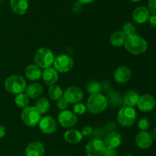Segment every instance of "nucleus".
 Listing matches in <instances>:
<instances>
[{"label":"nucleus","mask_w":156,"mask_h":156,"mask_svg":"<svg viewBox=\"0 0 156 156\" xmlns=\"http://www.w3.org/2000/svg\"><path fill=\"white\" fill-rule=\"evenodd\" d=\"M124 45L126 50L134 55L142 54L148 48L147 41L136 34L126 37Z\"/></svg>","instance_id":"f257e3e1"},{"label":"nucleus","mask_w":156,"mask_h":156,"mask_svg":"<svg viewBox=\"0 0 156 156\" xmlns=\"http://www.w3.org/2000/svg\"><path fill=\"white\" fill-rule=\"evenodd\" d=\"M108 106V100L101 93L91 94L87 100L86 108L92 114H98L103 112Z\"/></svg>","instance_id":"f03ea898"},{"label":"nucleus","mask_w":156,"mask_h":156,"mask_svg":"<svg viewBox=\"0 0 156 156\" xmlns=\"http://www.w3.org/2000/svg\"><path fill=\"white\" fill-rule=\"evenodd\" d=\"M5 87L9 93L18 94L25 91L27 84L22 76L14 74L6 78L5 81Z\"/></svg>","instance_id":"7ed1b4c3"},{"label":"nucleus","mask_w":156,"mask_h":156,"mask_svg":"<svg viewBox=\"0 0 156 156\" xmlns=\"http://www.w3.org/2000/svg\"><path fill=\"white\" fill-rule=\"evenodd\" d=\"M55 60L53 52L47 47H41L34 54L35 64L41 68H47L52 66Z\"/></svg>","instance_id":"20e7f679"},{"label":"nucleus","mask_w":156,"mask_h":156,"mask_svg":"<svg viewBox=\"0 0 156 156\" xmlns=\"http://www.w3.org/2000/svg\"><path fill=\"white\" fill-rule=\"evenodd\" d=\"M21 118L23 122L27 126L34 127L39 123L41 119V113L35 106H27L23 108L21 111Z\"/></svg>","instance_id":"39448f33"},{"label":"nucleus","mask_w":156,"mask_h":156,"mask_svg":"<svg viewBox=\"0 0 156 156\" xmlns=\"http://www.w3.org/2000/svg\"><path fill=\"white\" fill-rule=\"evenodd\" d=\"M136 112L133 107L124 106L117 113V121L123 127L132 126L136 120Z\"/></svg>","instance_id":"423d86ee"},{"label":"nucleus","mask_w":156,"mask_h":156,"mask_svg":"<svg viewBox=\"0 0 156 156\" xmlns=\"http://www.w3.org/2000/svg\"><path fill=\"white\" fill-rule=\"evenodd\" d=\"M74 65V61L72 57L69 55L62 54L59 55L56 57L53 62L54 69L59 73H66L69 72Z\"/></svg>","instance_id":"0eeeda50"},{"label":"nucleus","mask_w":156,"mask_h":156,"mask_svg":"<svg viewBox=\"0 0 156 156\" xmlns=\"http://www.w3.org/2000/svg\"><path fill=\"white\" fill-rule=\"evenodd\" d=\"M106 149L104 141L94 139L88 142L85 146V153L87 156H103Z\"/></svg>","instance_id":"6e6552de"},{"label":"nucleus","mask_w":156,"mask_h":156,"mask_svg":"<svg viewBox=\"0 0 156 156\" xmlns=\"http://www.w3.org/2000/svg\"><path fill=\"white\" fill-rule=\"evenodd\" d=\"M58 121L63 128H71L76 125L78 118L74 113L69 110H62L58 115Z\"/></svg>","instance_id":"1a4fd4ad"},{"label":"nucleus","mask_w":156,"mask_h":156,"mask_svg":"<svg viewBox=\"0 0 156 156\" xmlns=\"http://www.w3.org/2000/svg\"><path fill=\"white\" fill-rule=\"evenodd\" d=\"M84 93L82 89L76 86L68 87L63 93V97L69 103H77L83 99Z\"/></svg>","instance_id":"9d476101"},{"label":"nucleus","mask_w":156,"mask_h":156,"mask_svg":"<svg viewBox=\"0 0 156 156\" xmlns=\"http://www.w3.org/2000/svg\"><path fill=\"white\" fill-rule=\"evenodd\" d=\"M156 104L155 99L150 94H144L140 96V99L137 103L139 110L143 113L150 112L155 108Z\"/></svg>","instance_id":"9b49d317"},{"label":"nucleus","mask_w":156,"mask_h":156,"mask_svg":"<svg viewBox=\"0 0 156 156\" xmlns=\"http://www.w3.org/2000/svg\"><path fill=\"white\" fill-rule=\"evenodd\" d=\"M39 128L42 132L45 134H53L56 131V122L51 116H44L40 120Z\"/></svg>","instance_id":"f8f14e48"},{"label":"nucleus","mask_w":156,"mask_h":156,"mask_svg":"<svg viewBox=\"0 0 156 156\" xmlns=\"http://www.w3.org/2000/svg\"><path fill=\"white\" fill-rule=\"evenodd\" d=\"M150 12L148 8L145 6H140L134 9L133 12V18L134 21L138 24H144L146 23L150 18Z\"/></svg>","instance_id":"ddd939ff"},{"label":"nucleus","mask_w":156,"mask_h":156,"mask_svg":"<svg viewBox=\"0 0 156 156\" xmlns=\"http://www.w3.org/2000/svg\"><path fill=\"white\" fill-rule=\"evenodd\" d=\"M114 80L119 84H125L130 80L132 71L126 66H120L117 67L114 73Z\"/></svg>","instance_id":"4468645a"},{"label":"nucleus","mask_w":156,"mask_h":156,"mask_svg":"<svg viewBox=\"0 0 156 156\" xmlns=\"http://www.w3.org/2000/svg\"><path fill=\"white\" fill-rule=\"evenodd\" d=\"M152 139L150 133L146 131H141L136 135V143L139 148L142 149H147L150 148L152 145Z\"/></svg>","instance_id":"2eb2a0df"},{"label":"nucleus","mask_w":156,"mask_h":156,"mask_svg":"<svg viewBox=\"0 0 156 156\" xmlns=\"http://www.w3.org/2000/svg\"><path fill=\"white\" fill-rule=\"evenodd\" d=\"M45 148L41 142L35 141L29 143L25 148V156H44Z\"/></svg>","instance_id":"dca6fc26"},{"label":"nucleus","mask_w":156,"mask_h":156,"mask_svg":"<svg viewBox=\"0 0 156 156\" xmlns=\"http://www.w3.org/2000/svg\"><path fill=\"white\" fill-rule=\"evenodd\" d=\"M104 142L108 148H117L121 143V136L117 132L111 131L106 135Z\"/></svg>","instance_id":"f3484780"},{"label":"nucleus","mask_w":156,"mask_h":156,"mask_svg":"<svg viewBox=\"0 0 156 156\" xmlns=\"http://www.w3.org/2000/svg\"><path fill=\"white\" fill-rule=\"evenodd\" d=\"M42 77L44 83L49 86L56 84L59 78L58 72L53 67H47L42 72Z\"/></svg>","instance_id":"a211bd4d"},{"label":"nucleus","mask_w":156,"mask_h":156,"mask_svg":"<svg viewBox=\"0 0 156 156\" xmlns=\"http://www.w3.org/2000/svg\"><path fill=\"white\" fill-rule=\"evenodd\" d=\"M10 6L12 11L17 15H24L28 9L27 0H10Z\"/></svg>","instance_id":"6ab92c4d"},{"label":"nucleus","mask_w":156,"mask_h":156,"mask_svg":"<svg viewBox=\"0 0 156 156\" xmlns=\"http://www.w3.org/2000/svg\"><path fill=\"white\" fill-rule=\"evenodd\" d=\"M42 70L37 64H30L25 68V76L31 81L38 80L42 76Z\"/></svg>","instance_id":"aec40b11"},{"label":"nucleus","mask_w":156,"mask_h":156,"mask_svg":"<svg viewBox=\"0 0 156 156\" xmlns=\"http://www.w3.org/2000/svg\"><path fill=\"white\" fill-rule=\"evenodd\" d=\"M25 92L29 98L36 99L41 96L44 92V89H43L42 86L38 83H33L26 87Z\"/></svg>","instance_id":"412c9836"},{"label":"nucleus","mask_w":156,"mask_h":156,"mask_svg":"<svg viewBox=\"0 0 156 156\" xmlns=\"http://www.w3.org/2000/svg\"><path fill=\"white\" fill-rule=\"evenodd\" d=\"M82 138H83V136L82 132L76 129L68 130L64 134V139L69 143H79L82 140Z\"/></svg>","instance_id":"4be33fe9"},{"label":"nucleus","mask_w":156,"mask_h":156,"mask_svg":"<svg viewBox=\"0 0 156 156\" xmlns=\"http://www.w3.org/2000/svg\"><path fill=\"white\" fill-rule=\"evenodd\" d=\"M140 95L135 90H130L129 91L126 92L123 96V101L124 103L126 104L127 106L133 107L137 105L140 99Z\"/></svg>","instance_id":"5701e85b"},{"label":"nucleus","mask_w":156,"mask_h":156,"mask_svg":"<svg viewBox=\"0 0 156 156\" xmlns=\"http://www.w3.org/2000/svg\"><path fill=\"white\" fill-rule=\"evenodd\" d=\"M126 36L123 33V32H116L111 35L110 41L111 44L115 47H120L124 44Z\"/></svg>","instance_id":"b1692460"},{"label":"nucleus","mask_w":156,"mask_h":156,"mask_svg":"<svg viewBox=\"0 0 156 156\" xmlns=\"http://www.w3.org/2000/svg\"><path fill=\"white\" fill-rule=\"evenodd\" d=\"M48 95L53 100H59L63 96L62 90L59 86L57 85H51L48 90Z\"/></svg>","instance_id":"393cba45"},{"label":"nucleus","mask_w":156,"mask_h":156,"mask_svg":"<svg viewBox=\"0 0 156 156\" xmlns=\"http://www.w3.org/2000/svg\"><path fill=\"white\" fill-rule=\"evenodd\" d=\"M38 111L43 114V113H46L49 110H50V104L48 99L45 97H41L37 101L36 106H35Z\"/></svg>","instance_id":"a878e982"},{"label":"nucleus","mask_w":156,"mask_h":156,"mask_svg":"<svg viewBox=\"0 0 156 156\" xmlns=\"http://www.w3.org/2000/svg\"><path fill=\"white\" fill-rule=\"evenodd\" d=\"M15 102L20 108H24L27 106L29 103V97L26 93H18L15 99Z\"/></svg>","instance_id":"bb28decb"},{"label":"nucleus","mask_w":156,"mask_h":156,"mask_svg":"<svg viewBox=\"0 0 156 156\" xmlns=\"http://www.w3.org/2000/svg\"><path fill=\"white\" fill-rule=\"evenodd\" d=\"M86 90L90 94H94V93H100L101 91V84L96 81L88 83L86 87Z\"/></svg>","instance_id":"cd10ccee"},{"label":"nucleus","mask_w":156,"mask_h":156,"mask_svg":"<svg viewBox=\"0 0 156 156\" xmlns=\"http://www.w3.org/2000/svg\"><path fill=\"white\" fill-rule=\"evenodd\" d=\"M123 33L127 36L135 35L136 34V27L133 23L127 22L125 23L123 26Z\"/></svg>","instance_id":"c85d7f7f"},{"label":"nucleus","mask_w":156,"mask_h":156,"mask_svg":"<svg viewBox=\"0 0 156 156\" xmlns=\"http://www.w3.org/2000/svg\"><path fill=\"white\" fill-rule=\"evenodd\" d=\"M87 108L86 106L84 105L83 103H81V102H77V103H75L74 106H73V112H74L75 114L77 115H82L85 113Z\"/></svg>","instance_id":"c756f323"},{"label":"nucleus","mask_w":156,"mask_h":156,"mask_svg":"<svg viewBox=\"0 0 156 156\" xmlns=\"http://www.w3.org/2000/svg\"><path fill=\"white\" fill-rule=\"evenodd\" d=\"M150 126V122L147 118H142L139 120L138 128L141 131H146Z\"/></svg>","instance_id":"7c9ffc66"},{"label":"nucleus","mask_w":156,"mask_h":156,"mask_svg":"<svg viewBox=\"0 0 156 156\" xmlns=\"http://www.w3.org/2000/svg\"><path fill=\"white\" fill-rule=\"evenodd\" d=\"M69 102H67L66 99L62 96L60 99H59L57 102V107L61 110H65L67 107L69 106Z\"/></svg>","instance_id":"2f4dec72"},{"label":"nucleus","mask_w":156,"mask_h":156,"mask_svg":"<svg viewBox=\"0 0 156 156\" xmlns=\"http://www.w3.org/2000/svg\"><path fill=\"white\" fill-rule=\"evenodd\" d=\"M148 9L149 10L150 13L156 15V0H149Z\"/></svg>","instance_id":"473e14b6"},{"label":"nucleus","mask_w":156,"mask_h":156,"mask_svg":"<svg viewBox=\"0 0 156 156\" xmlns=\"http://www.w3.org/2000/svg\"><path fill=\"white\" fill-rule=\"evenodd\" d=\"M104 156H117V151L116 148H108L106 147Z\"/></svg>","instance_id":"72a5a7b5"},{"label":"nucleus","mask_w":156,"mask_h":156,"mask_svg":"<svg viewBox=\"0 0 156 156\" xmlns=\"http://www.w3.org/2000/svg\"><path fill=\"white\" fill-rule=\"evenodd\" d=\"M72 10L74 13H79L82 10V4H81L79 2H76L72 6Z\"/></svg>","instance_id":"f704fd0d"},{"label":"nucleus","mask_w":156,"mask_h":156,"mask_svg":"<svg viewBox=\"0 0 156 156\" xmlns=\"http://www.w3.org/2000/svg\"><path fill=\"white\" fill-rule=\"evenodd\" d=\"M92 132H93V130L91 127L85 126L82 128V130L81 132H82V136H90V135H91Z\"/></svg>","instance_id":"c9c22d12"},{"label":"nucleus","mask_w":156,"mask_h":156,"mask_svg":"<svg viewBox=\"0 0 156 156\" xmlns=\"http://www.w3.org/2000/svg\"><path fill=\"white\" fill-rule=\"evenodd\" d=\"M149 24L152 28L156 29V15H152L149 20Z\"/></svg>","instance_id":"e433bc0d"},{"label":"nucleus","mask_w":156,"mask_h":156,"mask_svg":"<svg viewBox=\"0 0 156 156\" xmlns=\"http://www.w3.org/2000/svg\"><path fill=\"white\" fill-rule=\"evenodd\" d=\"M6 134V130L3 125H0V139H2L3 137H5Z\"/></svg>","instance_id":"4c0bfd02"},{"label":"nucleus","mask_w":156,"mask_h":156,"mask_svg":"<svg viewBox=\"0 0 156 156\" xmlns=\"http://www.w3.org/2000/svg\"><path fill=\"white\" fill-rule=\"evenodd\" d=\"M79 2H80L82 5H86V4H90L92 2H94V0H77Z\"/></svg>","instance_id":"58836bf2"},{"label":"nucleus","mask_w":156,"mask_h":156,"mask_svg":"<svg viewBox=\"0 0 156 156\" xmlns=\"http://www.w3.org/2000/svg\"><path fill=\"white\" fill-rule=\"evenodd\" d=\"M151 136H152V139H155L156 140V126L155 127V128H152V132H151L150 133Z\"/></svg>","instance_id":"ea45409f"},{"label":"nucleus","mask_w":156,"mask_h":156,"mask_svg":"<svg viewBox=\"0 0 156 156\" xmlns=\"http://www.w3.org/2000/svg\"><path fill=\"white\" fill-rule=\"evenodd\" d=\"M130 1L133 2H140L141 0H130Z\"/></svg>","instance_id":"a19ab883"},{"label":"nucleus","mask_w":156,"mask_h":156,"mask_svg":"<svg viewBox=\"0 0 156 156\" xmlns=\"http://www.w3.org/2000/svg\"><path fill=\"white\" fill-rule=\"evenodd\" d=\"M126 156H133V155L131 154H126Z\"/></svg>","instance_id":"79ce46f5"},{"label":"nucleus","mask_w":156,"mask_h":156,"mask_svg":"<svg viewBox=\"0 0 156 156\" xmlns=\"http://www.w3.org/2000/svg\"><path fill=\"white\" fill-rule=\"evenodd\" d=\"M155 120H156V116H155Z\"/></svg>","instance_id":"37998d69"},{"label":"nucleus","mask_w":156,"mask_h":156,"mask_svg":"<svg viewBox=\"0 0 156 156\" xmlns=\"http://www.w3.org/2000/svg\"><path fill=\"white\" fill-rule=\"evenodd\" d=\"M103 156H104V155H103Z\"/></svg>","instance_id":"c03bdc74"}]
</instances>
